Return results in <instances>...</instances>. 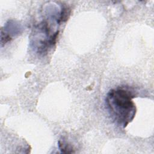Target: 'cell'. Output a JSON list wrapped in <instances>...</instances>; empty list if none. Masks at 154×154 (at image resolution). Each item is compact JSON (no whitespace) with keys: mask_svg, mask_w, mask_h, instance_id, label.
Returning <instances> with one entry per match:
<instances>
[{"mask_svg":"<svg viewBox=\"0 0 154 154\" xmlns=\"http://www.w3.org/2000/svg\"><path fill=\"white\" fill-rule=\"evenodd\" d=\"M135 97L131 90L122 87L108 92L105 98L106 108L111 119L120 127L126 128L134 119L137 108L132 99Z\"/></svg>","mask_w":154,"mask_h":154,"instance_id":"cell-1","label":"cell"},{"mask_svg":"<svg viewBox=\"0 0 154 154\" xmlns=\"http://www.w3.org/2000/svg\"><path fill=\"white\" fill-rule=\"evenodd\" d=\"M67 8L61 7L56 14H52L43 20L35 27L34 30V48L39 54H43L53 46L55 43L59 31L57 26L67 18Z\"/></svg>","mask_w":154,"mask_h":154,"instance_id":"cell-2","label":"cell"},{"mask_svg":"<svg viewBox=\"0 0 154 154\" xmlns=\"http://www.w3.org/2000/svg\"><path fill=\"white\" fill-rule=\"evenodd\" d=\"M22 27L17 22L10 20L8 21L4 28L1 29V43L2 46L10 41L12 38L19 33L22 31Z\"/></svg>","mask_w":154,"mask_h":154,"instance_id":"cell-3","label":"cell"},{"mask_svg":"<svg viewBox=\"0 0 154 154\" xmlns=\"http://www.w3.org/2000/svg\"><path fill=\"white\" fill-rule=\"evenodd\" d=\"M58 147L61 153H72L75 152L73 147L70 144H69L68 142L64 138L59 140Z\"/></svg>","mask_w":154,"mask_h":154,"instance_id":"cell-4","label":"cell"}]
</instances>
